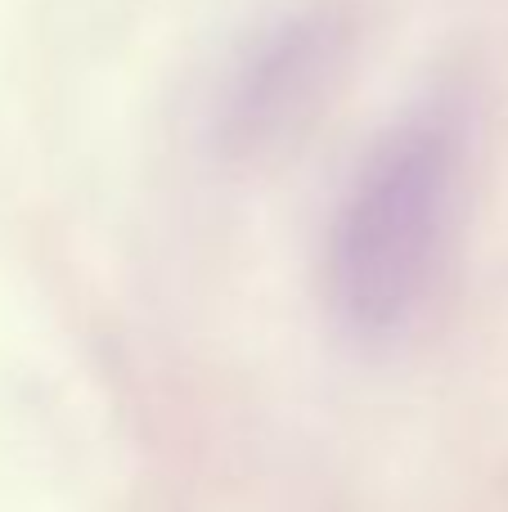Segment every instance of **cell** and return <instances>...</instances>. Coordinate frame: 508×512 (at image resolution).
Listing matches in <instances>:
<instances>
[{"mask_svg":"<svg viewBox=\"0 0 508 512\" xmlns=\"http://www.w3.org/2000/svg\"><path fill=\"white\" fill-rule=\"evenodd\" d=\"M459 207V135L405 122L356 171L329 234V292L360 337H392L414 319L450 243Z\"/></svg>","mask_w":508,"mask_h":512,"instance_id":"obj_1","label":"cell"},{"mask_svg":"<svg viewBox=\"0 0 508 512\" xmlns=\"http://www.w3.org/2000/svg\"><path fill=\"white\" fill-rule=\"evenodd\" d=\"M324 68H329V41L320 27H288L243 72L230 99L234 135L243 144H266V135H279L284 126L293 131V117L311 108Z\"/></svg>","mask_w":508,"mask_h":512,"instance_id":"obj_2","label":"cell"}]
</instances>
